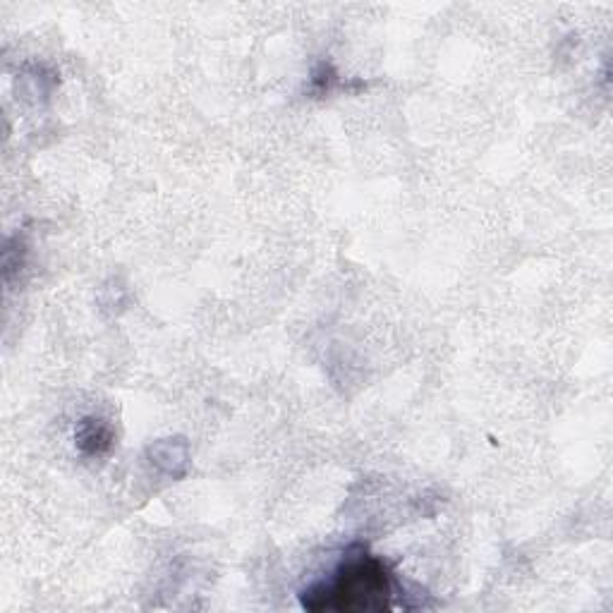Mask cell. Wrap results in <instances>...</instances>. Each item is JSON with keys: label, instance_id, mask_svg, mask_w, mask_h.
<instances>
[{"label": "cell", "instance_id": "6da1fadb", "mask_svg": "<svg viewBox=\"0 0 613 613\" xmlns=\"http://www.w3.org/2000/svg\"><path fill=\"white\" fill-rule=\"evenodd\" d=\"M302 609L321 613H384L393 609V573L362 546L350 549L329 580L300 594Z\"/></svg>", "mask_w": 613, "mask_h": 613}, {"label": "cell", "instance_id": "7a4b0ae2", "mask_svg": "<svg viewBox=\"0 0 613 613\" xmlns=\"http://www.w3.org/2000/svg\"><path fill=\"white\" fill-rule=\"evenodd\" d=\"M75 441L77 448H80L84 455L99 458V455H106L111 451L115 434L111 424L99 420V417H84L75 429Z\"/></svg>", "mask_w": 613, "mask_h": 613}, {"label": "cell", "instance_id": "3957f363", "mask_svg": "<svg viewBox=\"0 0 613 613\" xmlns=\"http://www.w3.org/2000/svg\"><path fill=\"white\" fill-rule=\"evenodd\" d=\"M151 463L159 467L161 472H166L168 477H182L187 472V463H190V455H187V446L182 441L166 439L156 446L149 448Z\"/></svg>", "mask_w": 613, "mask_h": 613}]
</instances>
